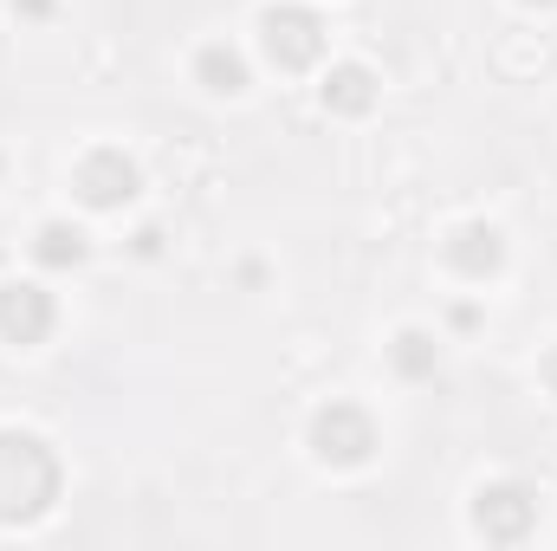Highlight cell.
Segmentation results:
<instances>
[{"label":"cell","mask_w":557,"mask_h":551,"mask_svg":"<svg viewBox=\"0 0 557 551\" xmlns=\"http://www.w3.org/2000/svg\"><path fill=\"white\" fill-rule=\"evenodd\" d=\"M0 325H7L20 344H33V338L52 325V305H46V292H39V285H7V292H0Z\"/></svg>","instance_id":"obj_1"},{"label":"cell","mask_w":557,"mask_h":551,"mask_svg":"<svg viewBox=\"0 0 557 551\" xmlns=\"http://www.w3.org/2000/svg\"><path fill=\"white\" fill-rule=\"evenodd\" d=\"M137 188V169L124 162V156H98L91 169H85V195L98 201V208H111V201H124Z\"/></svg>","instance_id":"obj_2"},{"label":"cell","mask_w":557,"mask_h":551,"mask_svg":"<svg viewBox=\"0 0 557 551\" xmlns=\"http://www.w3.org/2000/svg\"><path fill=\"white\" fill-rule=\"evenodd\" d=\"M267 33H285V52H273L285 65H305L318 52V20L311 13H267Z\"/></svg>","instance_id":"obj_3"},{"label":"cell","mask_w":557,"mask_h":551,"mask_svg":"<svg viewBox=\"0 0 557 551\" xmlns=\"http://www.w3.org/2000/svg\"><path fill=\"white\" fill-rule=\"evenodd\" d=\"M201 72L214 78L208 91H240V59H234V52H221V46H214V52L201 59Z\"/></svg>","instance_id":"obj_4"},{"label":"cell","mask_w":557,"mask_h":551,"mask_svg":"<svg viewBox=\"0 0 557 551\" xmlns=\"http://www.w3.org/2000/svg\"><path fill=\"white\" fill-rule=\"evenodd\" d=\"M39 254L59 267V260H78V254H85V241H78L72 228H46V247H39Z\"/></svg>","instance_id":"obj_5"},{"label":"cell","mask_w":557,"mask_h":551,"mask_svg":"<svg viewBox=\"0 0 557 551\" xmlns=\"http://www.w3.org/2000/svg\"><path fill=\"white\" fill-rule=\"evenodd\" d=\"M421 344H428V338H416V331L403 338V370H421V364H428V357H421Z\"/></svg>","instance_id":"obj_6"},{"label":"cell","mask_w":557,"mask_h":551,"mask_svg":"<svg viewBox=\"0 0 557 551\" xmlns=\"http://www.w3.org/2000/svg\"><path fill=\"white\" fill-rule=\"evenodd\" d=\"M552 370H557V364H552Z\"/></svg>","instance_id":"obj_7"}]
</instances>
